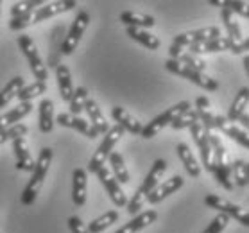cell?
Returning a JSON list of instances; mask_svg holds the SVG:
<instances>
[{
	"mask_svg": "<svg viewBox=\"0 0 249 233\" xmlns=\"http://www.w3.org/2000/svg\"><path fill=\"white\" fill-rule=\"evenodd\" d=\"M68 228H70V232L72 233H88V230H86V226H85V222L81 221L79 217H75V215H72V217H68Z\"/></svg>",
	"mask_w": 249,
	"mask_h": 233,
	"instance_id": "obj_44",
	"label": "cell"
},
{
	"mask_svg": "<svg viewBox=\"0 0 249 233\" xmlns=\"http://www.w3.org/2000/svg\"><path fill=\"white\" fill-rule=\"evenodd\" d=\"M215 129H221L226 137H230L231 140H235L237 143H240L242 147L249 149V131L242 129V127H238L237 124H233L226 117H222V115H217L215 119Z\"/></svg>",
	"mask_w": 249,
	"mask_h": 233,
	"instance_id": "obj_14",
	"label": "cell"
},
{
	"mask_svg": "<svg viewBox=\"0 0 249 233\" xmlns=\"http://www.w3.org/2000/svg\"><path fill=\"white\" fill-rule=\"evenodd\" d=\"M18 47L23 52L25 59L29 61V67H31V72L34 74V77L40 81V83H47V79H49V70H47V65L41 59L40 51H38V47H36L33 38L27 35L18 36Z\"/></svg>",
	"mask_w": 249,
	"mask_h": 233,
	"instance_id": "obj_3",
	"label": "cell"
},
{
	"mask_svg": "<svg viewBox=\"0 0 249 233\" xmlns=\"http://www.w3.org/2000/svg\"><path fill=\"white\" fill-rule=\"evenodd\" d=\"M57 124L63 125V127H70V129H75L79 131L81 135H85L88 138H97L101 133L90 124V122H86L85 119H81V117H74V115L70 113H59L57 115Z\"/></svg>",
	"mask_w": 249,
	"mask_h": 233,
	"instance_id": "obj_13",
	"label": "cell"
},
{
	"mask_svg": "<svg viewBox=\"0 0 249 233\" xmlns=\"http://www.w3.org/2000/svg\"><path fill=\"white\" fill-rule=\"evenodd\" d=\"M33 15L34 13H27V15H22V17L11 18L9 20V29L11 31H22V29L29 27L33 23Z\"/></svg>",
	"mask_w": 249,
	"mask_h": 233,
	"instance_id": "obj_43",
	"label": "cell"
},
{
	"mask_svg": "<svg viewBox=\"0 0 249 233\" xmlns=\"http://www.w3.org/2000/svg\"><path fill=\"white\" fill-rule=\"evenodd\" d=\"M88 23H90V15L86 11L77 13V17H75V20L72 22V27L68 31L67 38L63 40L61 47H59V51H61L63 56H70V54L77 49V45H79V41H81V36L85 35Z\"/></svg>",
	"mask_w": 249,
	"mask_h": 233,
	"instance_id": "obj_8",
	"label": "cell"
},
{
	"mask_svg": "<svg viewBox=\"0 0 249 233\" xmlns=\"http://www.w3.org/2000/svg\"><path fill=\"white\" fill-rule=\"evenodd\" d=\"M117 221H119V212L109 210V212H106V214H102L101 217L93 219V221L86 226V230H88V233H102L106 228H109Z\"/></svg>",
	"mask_w": 249,
	"mask_h": 233,
	"instance_id": "obj_33",
	"label": "cell"
},
{
	"mask_svg": "<svg viewBox=\"0 0 249 233\" xmlns=\"http://www.w3.org/2000/svg\"><path fill=\"white\" fill-rule=\"evenodd\" d=\"M204 205L208 206V208L217 210L219 214H224V215H228L230 219H235V221L240 222L242 226H249V212L244 210L242 206H238V205H235V203H231V201H228V199L217 196V194H208V196L204 197Z\"/></svg>",
	"mask_w": 249,
	"mask_h": 233,
	"instance_id": "obj_7",
	"label": "cell"
},
{
	"mask_svg": "<svg viewBox=\"0 0 249 233\" xmlns=\"http://www.w3.org/2000/svg\"><path fill=\"white\" fill-rule=\"evenodd\" d=\"M196 122H199V115H197V111L196 109H187V111H183L178 119L172 122V129H187V127H190L192 124H196Z\"/></svg>",
	"mask_w": 249,
	"mask_h": 233,
	"instance_id": "obj_36",
	"label": "cell"
},
{
	"mask_svg": "<svg viewBox=\"0 0 249 233\" xmlns=\"http://www.w3.org/2000/svg\"><path fill=\"white\" fill-rule=\"evenodd\" d=\"M222 7H228L231 13H237L240 17L249 18V4H246V2H240V0H226Z\"/></svg>",
	"mask_w": 249,
	"mask_h": 233,
	"instance_id": "obj_42",
	"label": "cell"
},
{
	"mask_svg": "<svg viewBox=\"0 0 249 233\" xmlns=\"http://www.w3.org/2000/svg\"><path fill=\"white\" fill-rule=\"evenodd\" d=\"M111 117H113L115 122H117L122 129L129 131L133 135H140L142 129H143L142 122H138V120H136L127 109L122 108V106H113V108H111Z\"/></svg>",
	"mask_w": 249,
	"mask_h": 233,
	"instance_id": "obj_19",
	"label": "cell"
},
{
	"mask_svg": "<svg viewBox=\"0 0 249 233\" xmlns=\"http://www.w3.org/2000/svg\"><path fill=\"white\" fill-rule=\"evenodd\" d=\"M0 9H2V2H0Z\"/></svg>",
	"mask_w": 249,
	"mask_h": 233,
	"instance_id": "obj_50",
	"label": "cell"
},
{
	"mask_svg": "<svg viewBox=\"0 0 249 233\" xmlns=\"http://www.w3.org/2000/svg\"><path fill=\"white\" fill-rule=\"evenodd\" d=\"M109 165H111V174L115 176V179L119 183H129L131 176H129V171H127V167L124 163V158H122V154L113 151V153L109 154Z\"/></svg>",
	"mask_w": 249,
	"mask_h": 233,
	"instance_id": "obj_32",
	"label": "cell"
},
{
	"mask_svg": "<svg viewBox=\"0 0 249 233\" xmlns=\"http://www.w3.org/2000/svg\"><path fill=\"white\" fill-rule=\"evenodd\" d=\"M120 22L125 23L127 27H136V29H151L156 25L154 17L142 15V13H135V11L120 13Z\"/></svg>",
	"mask_w": 249,
	"mask_h": 233,
	"instance_id": "obj_29",
	"label": "cell"
},
{
	"mask_svg": "<svg viewBox=\"0 0 249 233\" xmlns=\"http://www.w3.org/2000/svg\"><path fill=\"white\" fill-rule=\"evenodd\" d=\"M47 91V83H40V81H34L31 85H23V88L20 90L18 93V99H20V103H31L34 97L41 95V93H45Z\"/></svg>",
	"mask_w": 249,
	"mask_h": 233,
	"instance_id": "obj_34",
	"label": "cell"
},
{
	"mask_svg": "<svg viewBox=\"0 0 249 233\" xmlns=\"http://www.w3.org/2000/svg\"><path fill=\"white\" fill-rule=\"evenodd\" d=\"M165 171H167V161H165V160H156L153 163V167H151L149 174L145 176V179H143V183H142L136 190L142 192L143 196H149V194L160 185V179H161Z\"/></svg>",
	"mask_w": 249,
	"mask_h": 233,
	"instance_id": "obj_17",
	"label": "cell"
},
{
	"mask_svg": "<svg viewBox=\"0 0 249 233\" xmlns=\"http://www.w3.org/2000/svg\"><path fill=\"white\" fill-rule=\"evenodd\" d=\"M156 219H158V212L145 210V212H142V214H138V215H135L127 224H124V226L120 228V230H117L115 233H138V232H142L143 228H147V226H151L153 222H156Z\"/></svg>",
	"mask_w": 249,
	"mask_h": 233,
	"instance_id": "obj_18",
	"label": "cell"
},
{
	"mask_svg": "<svg viewBox=\"0 0 249 233\" xmlns=\"http://www.w3.org/2000/svg\"><path fill=\"white\" fill-rule=\"evenodd\" d=\"M192 106H190V103L188 101H181V103H178V104H174L172 108H169V109H165L163 113H160L158 117H154L151 122H149L147 125H143V129H142V137L143 138H153V137H156L160 131L163 129L165 125H170L172 122H174L179 115L183 113V111H187V109H190Z\"/></svg>",
	"mask_w": 249,
	"mask_h": 233,
	"instance_id": "obj_6",
	"label": "cell"
},
{
	"mask_svg": "<svg viewBox=\"0 0 249 233\" xmlns=\"http://www.w3.org/2000/svg\"><path fill=\"white\" fill-rule=\"evenodd\" d=\"M127 36H129L131 40L138 41L140 45L147 47L149 51H158L160 49V40L158 36L151 35L149 31H145V29H136V27H127Z\"/></svg>",
	"mask_w": 249,
	"mask_h": 233,
	"instance_id": "obj_30",
	"label": "cell"
},
{
	"mask_svg": "<svg viewBox=\"0 0 249 233\" xmlns=\"http://www.w3.org/2000/svg\"><path fill=\"white\" fill-rule=\"evenodd\" d=\"M88 101V90L85 86H77L74 90V95L70 99V115L74 117H79V113L85 109V103Z\"/></svg>",
	"mask_w": 249,
	"mask_h": 233,
	"instance_id": "obj_35",
	"label": "cell"
},
{
	"mask_svg": "<svg viewBox=\"0 0 249 233\" xmlns=\"http://www.w3.org/2000/svg\"><path fill=\"white\" fill-rule=\"evenodd\" d=\"M248 104H249V86H244V88L238 90L237 95H235V101L231 103V108H230V111H228L226 119L235 124V122L246 113Z\"/></svg>",
	"mask_w": 249,
	"mask_h": 233,
	"instance_id": "obj_27",
	"label": "cell"
},
{
	"mask_svg": "<svg viewBox=\"0 0 249 233\" xmlns=\"http://www.w3.org/2000/svg\"><path fill=\"white\" fill-rule=\"evenodd\" d=\"M210 145H212V174L215 176L217 183L226 190H233V181H231V169L233 161L228 156V151L224 147V143L221 142V137H217L215 133L210 131Z\"/></svg>",
	"mask_w": 249,
	"mask_h": 233,
	"instance_id": "obj_1",
	"label": "cell"
},
{
	"mask_svg": "<svg viewBox=\"0 0 249 233\" xmlns=\"http://www.w3.org/2000/svg\"><path fill=\"white\" fill-rule=\"evenodd\" d=\"M56 79H57V88L61 93V99L65 103H70V99L74 95V83H72V74L68 70L67 65H57L56 69Z\"/></svg>",
	"mask_w": 249,
	"mask_h": 233,
	"instance_id": "obj_22",
	"label": "cell"
},
{
	"mask_svg": "<svg viewBox=\"0 0 249 233\" xmlns=\"http://www.w3.org/2000/svg\"><path fill=\"white\" fill-rule=\"evenodd\" d=\"M13 151H15V158H17V169L22 172H33L34 161L31 158L29 147L25 143V138H17L13 140Z\"/></svg>",
	"mask_w": 249,
	"mask_h": 233,
	"instance_id": "obj_21",
	"label": "cell"
},
{
	"mask_svg": "<svg viewBox=\"0 0 249 233\" xmlns=\"http://www.w3.org/2000/svg\"><path fill=\"white\" fill-rule=\"evenodd\" d=\"M95 174H97V178H99V181L102 183V187L106 188V192L109 194V199L115 203V206L120 208V206L127 205V196H125V192L122 190V187H120V183L115 179V176L111 174V171H109L106 165L101 167Z\"/></svg>",
	"mask_w": 249,
	"mask_h": 233,
	"instance_id": "obj_11",
	"label": "cell"
},
{
	"mask_svg": "<svg viewBox=\"0 0 249 233\" xmlns=\"http://www.w3.org/2000/svg\"><path fill=\"white\" fill-rule=\"evenodd\" d=\"M43 2L41 0H31V2H15L11 6V18L22 17L27 13H33L34 7H41Z\"/></svg>",
	"mask_w": 249,
	"mask_h": 233,
	"instance_id": "obj_40",
	"label": "cell"
},
{
	"mask_svg": "<svg viewBox=\"0 0 249 233\" xmlns=\"http://www.w3.org/2000/svg\"><path fill=\"white\" fill-rule=\"evenodd\" d=\"M33 103H20L17 108H13L11 111H7V113L0 115V131L7 129V127H11V125L18 124V120H22L25 115H29L33 111Z\"/></svg>",
	"mask_w": 249,
	"mask_h": 233,
	"instance_id": "obj_25",
	"label": "cell"
},
{
	"mask_svg": "<svg viewBox=\"0 0 249 233\" xmlns=\"http://www.w3.org/2000/svg\"><path fill=\"white\" fill-rule=\"evenodd\" d=\"M86 192H88V176L85 169H75L72 174V203L77 208L86 203Z\"/></svg>",
	"mask_w": 249,
	"mask_h": 233,
	"instance_id": "obj_16",
	"label": "cell"
},
{
	"mask_svg": "<svg viewBox=\"0 0 249 233\" xmlns=\"http://www.w3.org/2000/svg\"><path fill=\"white\" fill-rule=\"evenodd\" d=\"M233 54H242V52H249V38H244V41L240 45H233L231 51Z\"/></svg>",
	"mask_w": 249,
	"mask_h": 233,
	"instance_id": "obj_45",
	"label": "cell"
},
{
	"mask_svg": "<svg viewBox=\"0 0 249 233\" xmlns=\"http://www.w3.org/2000/svg\"><path fill=\"white\" fill-rule=\"evenodd\" d=\"M188 129H190V135H192L196 145L199 147V153H201V160H203L204 169L212 172V163H213V160H212V145H210V131L206 129L201 122L192 124Z\"/></svg>",
	"mask_w": 249,
	"mask_h": 233,
	"instance_id": "obj_10",
	"label": "cell"
},
{
	"mask_svg": "<svg viewBox=\"0 0 249 233\" xmlns=\"http://www.w3.org/2000/svg\"><path fill=\"white\" fill-rule=\"evenodd\" d=\"M23 88V77L22 75H17L13 77L9 83H7L2 90H0V108H6L7 104L11 103L13 99L20 93V90Z\"/></svg>",
	"mask_w": 249,
	"mask_h": 233,
	"instance_id": "obj_31",
	"label": "cell"
},
{
	"mask_svg": "<svg viewBox=\"0 0 249 233\" xmlns=\"http://www.w3.org/2000/svg\"><path fill=\"white\" fill-rule=\"evenodd\" d=\"M196 109H210V101H208V97H197L196 99Z\"/></svg>",
	"mask_w": 249,
	"mask_h": 233,
	"instance_id": "obj_46",
	"label": "cell"
},
{
	"mask_svg": "<svg viewBox=\"0 0 249 233\" xmlns=\"http://www.w3.org/2000/svg\"><path fill=\"white\" fill-rule=\"evenodd\" d=\"M124 133L125 131L122 129L119 124H115L113 127H109V131L106 133L104 140H102L101 145L97 147V151L93 153V156H91V160H90V163H88V171H90L91 174H95L101 167L106 165V160L109 158V154L113 153L115 143L124 137Z\"/></svg>",
	"mask_w": 249,
	"mask_h": 233,
	"instance_id": "obj_4",
	"label": "cell"
},
{
	"mask_svg": "<svg viewBox=\"0 0 249 233\" xmlns=\"http://www.w3.org/2000/svg\"><path fill=\"white\" fill-rule=\"evenodd\" d=\"M221 17H222V22H224V27L228 31V38L231 41L233 45H240L244 41V36H242V29L238 25L237 18L233 17V13L228 9V7H222L221 11Z\"/></svg>",
	"mask_w": 249,
	"mask_h": 233,
	"instance_id": "obj_26",
	"label": "cell"
},
{
	"mask_svg": "<svg viewBox=\"0 0 249 233\" xmlns=\"http://www.w3.org/2000/svg\"><path fill=\"white\" fill-rule=\"evenodd\" d=\"M221 27L217 25H210V27H203V29H196V31H188V33H181L174 38L176 47H190L194 43H204V41L215 40V38H221Z\"/></svg>",
	"mask_w": 249,
	"mask_h": 233,
	"instance_id": "obj_9",
	"label": "cell"
},
{
	"mask_svg": "<svg viewBox=\"0 0 249 233\" xmlns=\"http://www.w3.org/2000/svg\"><path fill=\"white\" fill-rule=\"evenodd\" d=\"M38 127L41 133L54 129V103L51 99H41L38 104Z\"/></svg>",
	"mask_w": 249,
	"mask_h": 233,
	"instance_id": "obj_24",
	"label": "cell"
},
{
	"mask_svg": "<svg viewBox=\"0 0 249 233\" xmlns=\"http://www.w3.org/2000/svg\"><path fill=\"white\" fill-rule=\"evenodd\" d=\"M228 222H230V217L224 215V214H217V215L212 219V222L206 226V230H204L203 233H221L222 230L228 226Z\"/></svg>",
	"mask_w": 249,
	"mask_h": 233,
	"instance_id": "obj_41",
	"label": "cell"
},
{
	"mask_svg": "<svg viewBox=\"0 0 249 233\" xmlns=\"http://www.w3.org/2000/svg\"><path fill=\"white\" fill-rule=\"evenodd\" d=\"M233 43L230 41L228 36H221V38H215V40L204 41V43H194V45L188 47V52L190 54H208V52H222V51H231Z\"/></svg>",
	"mask_w": 249,
	"mask_h": 233,
	"instance_id": "obj_20",
	"label": "cell"
},
{
	"mask_svg": "<svg viewBox=\"0 0 249 233\" xmlns=\"http://www.w3.org/2000/svg\"><path fill=\"white\" fill-rule=\"evenodd\" d=\"M237 122H240V124H242L244 127H246V129L249 131V115L248 113H244L242 117H240V119L237 120Z\"/></svg>",
	"mask_w": 249,
	"mask_h": 233,
	"instance_id": "obj_47",
	"label": "cell"
},
{
	"mask_svg": "<svg viewBox=\"0 0 249 233\" xmlns=\"http://www.w3.org/2000/svg\"><path fill=\"white\" fill-rule=\"evenodd\" d=\"M248 185H249V163H248Z\"/></svg>",
	"mask_w": 249,
	"mask_h": 233,
	"instance_id": "obj_49",
	"label": "cell"
},
{
	"mask_svg": "<svg viewBox=\"0 0 249 233\" xmlns=\"http://www.w3.org/2000/svg\"><path fill=\"white\" fill-rule=\"evenodd\" d=\"M85 111H86V115H88V119H90V124L93 125L101 135H106L109 131V124H108V120H106V117L102 115L99 104H97L93 99H88L85 103Z\"/></svg>",
	"mask_w": 249,
	"mask_h": 233,
	"instance_id": "obj_23",
	"label": "cell"
},
{
	"mask_svg": "<svg viewBox=\"0 0 249 233\" xmlns=\"http://www.w3.org/2000/svg\"><path fill=\"white\" fill-rule=\"evenodd\" d=\"M244 69H246V74H248V77H249V54L244 56Z\"/></svg>",
	"mask_w": 249,
	"mask_h": 233,
	"instance_id": "obj_48",
	"label": "cell"
},
{
	"mask_svg": "<svg viewBox=\"0 0 249 233\" xmlns=\"http://www.w3.org/2000/svg\"><path fill=\"white\" fill-rule=\"evenodd\" d=\"M77 6L75 0H59V2H51V4H43L41 7L36 9L33 15V23H40L43 20H49L52 17H57L61 13H67Z\"/></svg>",
	"mask_w": 249,
	"mask_h": 233,
	"instance_id": "obj_12",
	"label": "cell"
},
{
	"mask_svg": "<svg viewBox=\"0 0 249 233\" xmlns=\"http://www.w3.org/2000/svg\"><path fill=\"white\" fill-rule=\"evenodd\" d=\"M176 61H179L183 63V65H187V67H190L192 70H197V72H203L204 74V70H206V61L204 59H201L199 56H196V54H190V52H183L181 56L178 57Z\"/></svg>",
	"mask_w": 249,
	"mask_h": 233,
	"instance_id": "obj_39",
	"label": "cell"
},
{
	"mask_svg": "<svg viewBox=\"0 0 249 233\" xmlns=\"http://www.w3.org/2000/svg\"><path fill=\"white\" fill-rule=\"evenodd\" d=\"M231 174L235 178V185L237 187H246L248 185V163L244 160H235L233 161V169Z\"/></svg>",
	"mask_w": 249,
	"mask_h": 233,
	"instance_id": "obj_38",
	"label": "cell"
},
{
	"mask_svg": "<svg viewBox=\"0 0 249 233\" xmlns=\"http://www.w3.org/2000/svg\"><path fill=\"white\" fill-rule=\"evenodd\" d=\"M183 183H185V179H183L181 176H172L170 179H165L163 183H160L158 187L149 194L147 203L149 205H156L160 201H163L165 197H169L170 194H174L176 190H179V188L183 187Z\"/></svg>",
	"mask_w": 249,
	"mask_h": 233,
	"instance_id": "obj_15",
	"label": "cell"
},
{
	"mask_svg": "<svg viewBox=\"0 0 249 233\" xmlns=\"http://www.w3.org/2000/svg\"><path fill=\"white\" fill-rule=\"evenodd\" d=\"M27 125L25 124H15L7 129L0 131V145L6 143L7 140H17V138H23L27 135Z\"/></svg>",
	"mask_w": 249,
	"mask_h": 233,
	"instance_id": "obj_37",
	"label": "cell"
},
{
	"mask_svg": "<svg viewBox=\"0 0 249 233\" xmlns=\"http://www.w3.org/2000/svg\"><path fill=\"white\" fill-rule=\"evenodd\" d=\"M176 151H178V156H179V160H181L183 165H185L188 176H192V178L201 176V165H199L197 158L194 156V153L190 151V147H188L187 143H178Z\"/></svg>",
	"mask_w": 249,
	"mask_h": 233,
	"instance_id": "obj_28",
	"label": "cell"
},
{
	"mask_svg": "<svg viewBox=\"0 0 249 233\" xmlns=\"http://www.w3.org/2000/svg\"><path fill=\"white\" fill-rule=\"evenodd\" d=\"M52 149L51 147H43L38 154V160L34 161V169L33 174L29 178L27 185L22 192V203L25 206H31L36 201V196L40 192V187L43 185V179L47 178V172L51 169L52 163Z\"/></svg>",
	"mask_w": 249,
	"mask_h": 233,
	"instance_id": "obj_2",
	"label": "cell"
},
{
	"mask_svg": "<svg viewBox=\"0 0 249 233\" xmlns=\"http://www.w3.org/2000/svg\"><path fill=\"white\" fill-rule=\"evenodd\" d=\"M165 69L169 70V72H172V74L179 75V77H185V79H188L194 85H197L203 90H208V91L219 90V83L213 77H210V75L203 74V72H197V70H192L190 67L176 61V59H167L165 61Z\"/></svg>",
	"mask_w": 249,
	"mask_h": 233,
	"instance_id": "obj_5",
	"label": "cell"
}]
</instances>
